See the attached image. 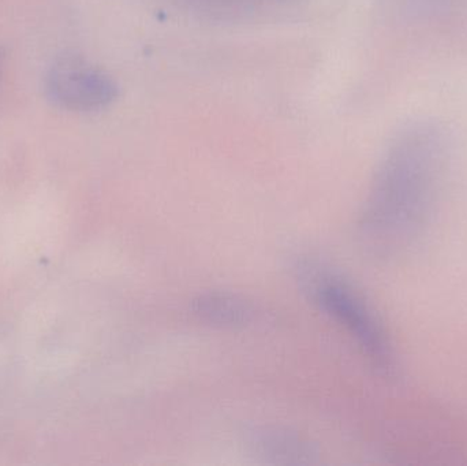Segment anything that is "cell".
I'll list each match as a JSON object with an SVG mask.
<instances>
[{
	"label": "cell",
	"mask_w": 467,
	"mask_h": 466,
	"mask_svg": "<svg viewBox=\"0 0 467 466\" xmlns=\"http://www.w3.org/2000/svg\"><path fill=\"white\" fill-rule=\"evenodd\" d=\"M194 315L208 325L219 327H242L253 317V308L247 301L230 293H207L192 304Z\"/></svg>",
	"instance_id": "obj_4"
},
{
	"label": "cell",
	"mask_w": 467,
	"mask_h": 466,
	"mask_svg": "<svg viewBox=\"0 0 467 466\" xmlns=\"http://www.w3.org/2000/svg\"><path fill=\"white\" fill-rule=\"evenodd\" d=\"M298 274L305 289L320 308L342 323L356 337L373 364L389 374L392 369V361L386 337L356 290L339 276L324 271V268L313 263L302 264L298 267Z\"/></svg>",
	"instance_id": "obj_2"
},
{
	"label": "cell",
	"mask_w": 467,
	"mask_h": 466,
	"mask_svg": "<svg viewBox=\"0 0 467 466\" xmlns=\"http://www.w3.org/2000/svg\"><path fill=\"white\" fill-rule=\"evenodd\" d=\"M5 54L2 48H0V77H2L3 66H5Z\"/></svg>",
	"instance_id": "obj_5"
},
{
	"label": "cell",
	"mask_w": 467,
	"mask_h": 466,
	"mask_svg": "<svg viewBox=\"0 0 467 466\" xmlns=\"http://www.w3.org/2000/svg\"><path fill=\"white\" fill-rule=\"evenodd\" d=\"M449 147L438 126L419 123L394 140L376 171L362 212V234L379 251L410 245L432 215Z\"/></svg>",
	"instance_id": "obj_1"
},
{
	"label": "cell",
	"mask_w": 467,
	"mask_h": 466,
	"mask_svg": "<svg viewBox=\"0 0 467 466\" xmlns=\"http://www.w3.org/2000/svg\"><path fill=\"white\" fill-rule=\"evenodd\" d=\"M49 100L70 111L93 112L117 100V82L109 74L79 57L55 60L46 78Z\"/></svg>",
	"instance_id": "obj_3"
}]
</instances>
